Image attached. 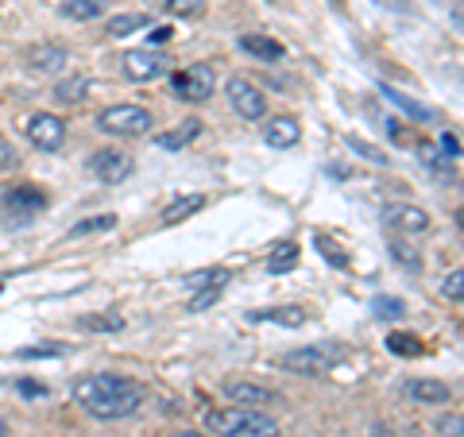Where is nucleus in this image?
Listing matches in <instances>:
<instances>
[{
	"instance_id": "23",
	"label": "nucleus",
	"mask_w": 464,
	"mask_h": 437,
	"mask_svg": "<svg viewBox=\"0 0 464 437\" xmlns=\"http://www.w3.org/2000/svg\"><path fill=\"white\" fill-rule=\"evenodd\" d=\"M228 279H232L228 267H206V271L186 275V286H190V290H225Z\"/></svg>"
},
{
	"instance_id": "7",
	"label": "nucleus",
	"mask_w": 464,
	"mask_h": 437,
	"mask_svg": "<svg viewBox=\"0 0 464 437\" xmlns=\"http://www.w3.org/2000/svg\"><path fill=\"white\" fill-rule=\"evenodd\" d=\"M170 90L179 93L182 101H209L213 97V90H217V78H213V70L209 66H201V63H194V66H186V70H179V74H170Z\"/></svg>"
},
{
	"instance_id": "3",
	"label": "nucleus",
	"mask_w": 464,
	"mask_h": 437,
	"mask_svg": "<svg viewBox=\"0 0 464 437\" xmlns=\"http://www.w3.org/2000/svg\"><path fill=\"white\" fill-rule=\"evenodd\" d=\"M348 348L337 345V341H317V345H302L295 353H286L279 364L286 372H298V375H325L333 372L337 364H344Z\"/></svg>"
},
{
	"instance_id": "40",
	"label": "nucleus",
	"mask_w": 464,
	"mask_h": 437,
	"mask_svg": "<svg viewBox=\"0 0 464 437\" xmlns=\"http://www.w3.org/2000/svg\"><path fill=\"white\" fill-rule=\"evenodd\" d=\"M148 32H151V43H167V39H174V27H170V24H151Z\"/></svg>"
},
{
	"instance_id": "37",
	"label": "nucleus",
	"mask_w": 464,
	"mask_h": 437,
	"mask_svg": "<svg viewBox=\"0 0 464 437\" xmlns=\"http://www.w3.org/2000/svg\"><path fill=\"white\" fill-rule=\"evenodd\" d=\"M78 325L82 329H121L124 322H121V317H82Z\"/></svg>"
},
{
	"instance_id": "24",
	"label": "nucleus",
	"mask_w": 464,
	"mask_h": 437,
	"mask_svg": "<svg viewBox=\"0 0 464 437\" xmlns=\"http://www.w3.org/2000/svg\"><path fill=\"white\" fill-rule=\"evenodd\" d=\"M295 264H298V244H295V240H279V244H275L271 252H267V271H275V275L290 271Z\"/></svg>"
},
{
	"instance_id": "10",
	"label": "nucleus",
	"mask_w": 464,
	"mask_h": 437,
	"mask_svg": "<svg viewBox=\"0 0 464 437\" xmlns=\"http://www.w3.org/2000/svg\"><path fill=\"white\" fill-rule=\"evenodd\" d=\"M27 140H32L39 151H58L66 143V124L51 112H39V116H32V124H27Z\"/></svg>"
},
{
	"instance_id": "27",
	"label": "nucleus",
	"mask_w": 464,
	"mask_h": 437,
	"mask_svg": "<svg viewBox=\"0 0 464 437\" xmlns=\"http://www.w3.org/2000/svg\"><path fill=\"white\" fill-rule=\"evenodd\" d=\"M344 143H348V151H356L360 159H368V163H375V167H387L391 163V155L383 151V148H375V143H368L364 136H344Z\"/></svg>"
},
{
	"instance_id": "13",
	"label": "nucleus",
	"mask_w": 464,
	"mask_h": 437,
	"mask_svg": "<svg viewBox=\"0 0 464 437\" xmlns=\"http://www.w3.org/2000/svg\"><path fill=\"white\" fill-rule=\"evenodd\" d=\"M5 209L16 213L20 221H27V217H35L39 209H47V194H43L39 186H16V190L5 198Z\"/></svg>"
},
{
	"instance_id": "9",
	"label": "nucleus",
	"mask_w": 464,
	"mask_h": 437,
	"mask_svg": "<svg viewBox=\"0 0 464 437\" xmlns=\"http://www.w3.org/2000/svg\"><path fill=\"white\" fill-rule=\"evenodd\" d=\"M225 399L232 406H252V411H264V406L279 403V391L267 384H252V380H228L225 384Z\"/></svg>"
},
{
	"instance_id": "21",
	"label": "nucleus",
	"mask_w": 464,
	"mask_h": 437,
	"mask_svg": "<svg viewBox=\"0 0 464 437\" xmlns=\"http://www.w3.org/2000/svg\"><path fill=\"white\" fill-rule=\"evenodd\" d=\"M252 322H275V325L298 329V325H306V314H302L298 306H275V310H259V314H252Z\"/></svg>"
},
{
	"instance_id": "17",
	"label": "nucleus",
	"mask_w": 464,
	"mask_h": 437,
	"mask_svg": "<svg viewBox=\"0 0 464 437\" xmlns=\"http://www.w3.org/2000/svg\"><path fill=\"white\" fill-rule=\"evenodd\" d=\"M201 209H206V194H182L163 209V225H182Z\"/></svg>"
},
{
	"instance_id": "35",
	"label": "nucleus",
	"mask_w": 464,
	"mask_h": 437,
	"mask_svg": "<svg viewBox=\"0 0 464 437\" xmlns=\"http://www.w3.org/2000/svg\"><path fill=\"white\" fill-rule=\"evenodd\" d=\"M418 155H422L430 167H438V170H445V167H449V155H441L438 148H430V143H418Z\"/></svg>"
},
{
	"instance_id": "32",
	"label": "nucleus",
	"mask_w": 464,
	"mask_h": 437,
	"mask_svg": "<svg viewBox=\"0 0 464 437\" xmlns=\"http://www.w3.org/2000/svg\"><path fill=\"white\" fill-rule=\"evenodd\" d=\"M441 295H445L449 302H464V267L445 275V279H441Z\"/></svg>"
},
{
	"instance_id": "4",
	"label": "nucleus",
	"mask_w": 464,
	"mask_h": 437,
	"mask_svg": "<svg viewBox=\"0 0 464 437\" xmlns=\"http://www.w3.org/2000/svg\"><path fill=\"white\" fill-rule=\"evenodd\" d=\"M97 128L109 136H143L151 128V112L140 109V105H112L97 116Z\"/></svg>"
},
{
	"instance_id": "41",
	"label": "nucleus",
	"mask_w": 464,
	"mask_h": 437,
	"mask_svg": "<svg viewBox=\"0 0 464 437\" xmlns=\"http://www.w3.org/2000/svg\"><path fill=\"white\" fill-rule=\"evenodd\" d=\"M16 163H20V155H16V151H12V148H8V143H5V140H0V167H16Z\"/></svg>"
},
{
	"instance_id": "46",
	"label": "nucleus",
	"mask_w": 464,
	"mask_h": 437,
	"mask_svg": "<svg viewBox=\"0 0 464 437\" xmlns=\"http://www.w3.org/2000/svg\"><path fill=\"white\" fill-rule=\"evenodd\" d=\"M0 437H8V418L0 414Z\"/></svg>"
},
{
	"instance_id": "5",
	"label": "nucleus",
	"mask_w": 464,
	"mask_h": 437,
	"mask_svg": "<svg viewBox=\"0 0 464 437\" xmlns=\"http://www.w3.org/2000/svg\"><path fill=\"white\" fill-rule=\"evenodd\" d=\"M225 97H228L232 112L244 116V121H264V116H267V93L259 90L256 82H248V78H228Z\"/></svg>"
},
{
	"instance_id": "11",
	"label": "nucleus",
	"mask_w": 464,
	"mask_h": 437,
	"mask_svg": "<svg viewBox=\"0 0 464 437\" xmlns=\"http://www.w3.org/2000/svg\"><path fill=\"white\" fill-rule=\"evenodd\" d=\"M121 63H124V74L132 82H155V78L167 74V58L159 51H128Z\"/></svg>"
},
{
	"instance_id": "31",
	"label": "nucleus",
	"mask_w": 464,
	"mask_h": 437,
	"mask_svg": "<svg viewBox=\"0 0 464 437\" xmlns=\"http://www.w3.org/2000/svg\"><path fill=\"white\" fill-rule=\"evenodd\" d=\"M387 348L391 353H399V356H418L422 353V345H418V337H411V333H391Z\"/></svg>"
},
{
	"instance_id": "25",
	"label": "nucleus",
	"mask_w": 464,
	"mask_h": 437,
	"mask_svg": "<svg viewBox=\"0 0 464 437\" xmlns=\"http://www.w3.org/2000/svg\"><path fill=\"white\" fill-rule=\"evenodd\" d=\"M85 90H90V82H85L82 74L63 78L54 85V101H58V105H78V101H85Z\"/></svg>"
},
{
	"instance_id": "29",
	"label": "nucleus",
	"mask_w": 464,
	"mask_h": 437,
	"mask_svg": "<svg viewBox=\"0 0 464 437\" xmlns=\"http://www.w3.org/2000/svg\"><path fill=\"white\" fill-rule=\"evenodd\" d=\"M372 314L380 317V322H399V317L406 314V302H402V298H387V295H380V298H372Z\"/></svg>"
},
{
	"instance_id": "15",
	"label": "nucleus",
	"mask_w": 464,
	"mask_h": 437,
	"mask_svg": "<svg viewBox=\"0 0 464 437\" xmlns=\"http://www.w3.org/2000/svg\"><path fill=\"white\" fill-rule=\"evenodd\" d=\"M406 399H414V403H422V406H445V403H453V391H449V384L441 380H406Z\"/></svg>"
},
{
	"instance_id": "36",
	"label": "nucleus",
	"mask_w": 464,
	"mask_h": 437,
	"mask_svg": "<svg viewBox=\"0 0 464 437\" xmlns=\"http://www.w3.org/2000/svg\"><path fill=\"white\" fill-rule=\"evenodd\" d=\"M317 248H322V256H329V259H333V264H337V267H348V256H344V252H337V244H333V240L317 237Z\"/></svg>"
},
{
	"instance_id": "12",
	"label": "nucleus",
	"mask_w": 464,
	"mask_h": 437,
	"mask_svg": "<svg viewBox=\"0 0 464 437\" xmlns=\"http://www.w3.org/2000/svg\"><path fill=\"white\" fill-rule=\"evenodd\" d=\"M70 63L66 47H58V43H35L32 51H27V66L35 70V74H58Z\"/></svg>"
},
{
	"instance_id": "39",
	"label": "nucleus",
	"mask_w": 464,
	"mask_h": 437,
	"mask_svg": "<svg viewBox=\"0 0 464 437\" xmlns=\"http://www.w3.org/2000/svg\"><path fill=\"white\" fill-rule=\"evenodd\" d=\"M16 391H20V395H27V399L47 395V387H43V384H32V380H16Z\"/></svg>"
},
{
	"instance_id": "44",
	"label": "nucleus",
	"mask_w": 464,
	"mask_h": 437,
	"mask_svg": "<svg viewBox=\"0 0 464 437\" xmlns=\"http://www.w3.org/2000/svg\"><path fill=\"white\" fill-rule=\"evenodd\" d=\"M174 437H209V433H201V430H179Z\"/></svg>"
},
{
	"instance_id": "42",
	"label": "nucleus",
	"mask_w": 464,
	"mask_h": 437,
	"mask_svg": "<svg viewBox=\"0 0 464 437\" xmlns=\"http://www.w3.org/2000/svg\"><path fill=\"white\" fill-rule=\"evenodd\" d=\"M441 151H445L449 159H457V155H460V143H457L453 136H441Z\"/></svg>"
},
{
	"instance_id": "6",
	"label": "nucleus",
	"mask_w": 464,
	"mask_h": 437,
	"mask_svg": "<svg viewBox=\"0 0 464 437\" xmlns=\"http://www.w3.org/2000/svg\"><path fill=\"white\" fill-rule=\"evenodd\" d=\"M383 225L395 232V237H422V232L433 228L430 213L422 206H411V201H391V206H383Z\"/></svg>"
},
{
	"instance_id": "2",
	"label": "nucleus",
	"mask_w": 464,
	"mask_h": 437,
	"mask_svg": "<svg viewBox=\"0 0 464 437\" xmlns=\"http://www.w3.org/2000/svg\"><path fill=\"white\" fill-rule=\"evenodd\" d=\"M206 430L217 437H283V426L252 406H213L206 411Z\"/></svg>"
},
{
	"instance_id": "33",
	"label": "nucleus",
	"mask_w": 464,
	"mask_h": 437,
	"mask_svg": "<svg viewBox=\"0 0 464 437\" xmlns=\"http://www.w3.org/2000/svg\"><path fill=\"white\" fill-rule=\"evenodd\" d=\"M16 356L20 360H47V356H63V348L58 345H32V348H20Z\"/></svg>"
},
{
	"instance_id": "20",
	"label": "nucleus",
	"mask_w": 464,
	"mask_h": 437,
	"mask_svg": "<svg viewBox=\"0 0 464 437\" xmlns=\"http://www.w3.org/2000/svg\"><path fill=\"white\" fill-rule=\"evenodd\" d=\"M387 252H391V259H395V264H399L402 271L422 275V256H418V248H411V240H406V237H391Z\"/></svg>"
},
{
	"instance_id": "1",
	"label": "nucleus",
	"mask_w": 464,
	"mask_h": 437,
	"mask_svg": "<svg viewBox=\"0 0 464 437\" xmlns=\"http://www.w3.org/2000/svg\"><path fill=\"white\" fill-rule=\"evenodd\" d=\"M74 399H78V406L85 414L116 422V418H128V414L140 411L143 387L136 380H128V375L97 372V375H85V380L74 384Z\"/></svg>"
},
{
	"instance_id": "14",
	"label": "nucleus",
	"mask_w": 464,
	"mask_h": 437,
	"mask_svg": "<svg viewBox=\"0 0 464 437\" xmlns=\"http://www.w3.org/2000/svg\"><path fill=\"white\" fill-rule=\"evenodd\" d=\"M302 140V124L295 121V116H271V121L264 124V143L267 148H295V143Z\"/></svg>"
},
{
	"instance_id": "45",
	"label": "nucleus",
	"mask_w": 464,
	"mask_h": 437,
	"mask_svg": "<svg viewBox=\"0 0 464 437\" xmlns=\"http://www.w3.org/2000/svg\"><path fill=\"white\" fill-rule=\"evenodd\" d=\"M380 5H391V8H406V0H380Z\"/></svg>"
},
{
	"instance_id": "8",
	"label": "nucleus",
	"mask_w": 464,
	"mask_h": 437,
	"mask_svg": "<svg viewBox=\"0 0 464 437\" xmlns=\"http://www.w3.org/2000/svg\"><path fill=\"white\" fill-rule=\"evenodd\" d=\"M93 174L101 182H109V186H116V182H124L128 174L136 170V159L128 155V151H121V148H101V151H93Z\"/></svg>"
},
{
	"instance_id": "38",
	"label": "nucleus",
	"mask_w": 464,
	"mask_h": 437,
	"mask_svg": "<svg viewBox=\"0 0 464 437\" xmlns=\"http://www.w3.org/2000/svg\"><path fill=\"white\" fill-rule=\"evenodd\" d=\"M217 298H221V290H194V298H190V310H206V306H213Z\"/></svg>"
},
{
	"instance_id": "18",
	"label": "nucleus",
	"mask_w": 464,
	"mask_h": 437,
	"mask_svg": "<svg viewBox=\"0 0 464 437\" xmlns=\"http://www.w3.org/2000/svg\"><path fill=\"white\" fill-rule=\"evenodd\" d=\"M143 27H151V16L148 12H121V16H109V27L105 32L112 39H124V35H136Z\"/></svg>"
},
{
	"instance_id": "28",
	"label": "nucleus",
	"mask_w": 464,
	"mask_h": 437,
	"mask_svg": "<svg viewBox=\"0 0 464 437\" xmlns=\"http://www.w3.org/2000/svg\"><path fill=\"white\" fill-rule=\"evenodd\" d=\"M116 228V213H97V217H85V221L70 225L66 237H90V232H112Z\"/></svg>"
},
{
	"instance_id": "43",
	"label": "nucleus",
	"mask_w": 464,
	"mask_h": 437,
	"mask_svg": "<svg viewBox=\"0 0 464 437\" xmlns=\"http://www.w3.org/2000/svg\"><path fill=\"white\" fill-rule=\"evenodd\" d=\"M453 20L464 27V0H457V5H453Z\"/></svg>"
},
{
	"instance_id": "16",
	"label": "nucleus",
	"mask_w": 464,
	"mask_h": 437,
	"mask_svg": "<svg viewBox=\"0 0 464 437\" xmlns=\"http://www.w3.org/2000/svg\"><path fill=\"white\" fill-rule=\"evenodd\" d=\"M201 136V121L198 116H186L182 124H174L170 132H163V136H155V143L163 151H182V148H190V143Z\"/></svg>"
},
{
	"instance_id": "26",
	"label": "nucleus",
	"mask_w": 464,
	"mask_h": 437,
	"mask_svg": "<svg viewBox=\"0 0 464 437\" xmlns=\"http://www.w3.org/2000/svg\"><path fill=\"white\" fill-rule=\"evenodd\" d=\"M383 101H391V105H399L411 121H433V112L426 109V105H418L414 97H406V93H399V90H391V85H383Z\"/></svg>"
},
{
	"instance_id": "19",
	"label": "nucleus",
	"mask_w": 464,
	"mask_h": 437,
	"mask_svg": "<svg viewBox=\"0 0 464 437\" xmlns=\"http://www.w3.org/2000/svg\"><path fill=\"white\" fill-rule=\"evenodd\" d=\"M240 47L248 51L252 58H259V63H279V58L286 54V47L283 43H275V39H267V35H240Z\"/></svg>"
},
{
	"instance_id": "34",
	"label": "nucleus",
	"mask_w": 464,
	"mask_h": 437,
	"mask_svg": "<svg viewBox=\"0 0 464 437\" xmlns=\"http://www.w3.org/2000/svg\"><path fill=\"white\" fill-rule=\"evenodd\" d=\"M438 430L445 437H464V414H441L438 418Z\"/></svg>"
},
{
	"instance_id": "30",
	"label": "nucleus",
	"mask_w": 464,
	"mask_h": 437,
	"mask_svg": "<svg viewBox=\"0 0 464 437\" xmlns=\"http://www.w3.org/2000/svg\"><path fill=\"white\" fill-rule=\"evenodd\" d=\"M170 16H186V20H194V16H201L206 12V0H159Z\"/></svg>"
},
{
	"instance_id": "22",
	"label": "nucleus",
	"mask_w": 464,
	"mask_h": 437,
	"mask_svg": "<svg viewBox=\"0 0 464 437\" xmlns=\"http://www.w3.org/2000/svg\"><path fill=\"white\" fill-rule=\"evenodd\" d=\"M105 8H109V0H63V16L78 24L105 16Z\"/></svg>"
}]
</instances>
